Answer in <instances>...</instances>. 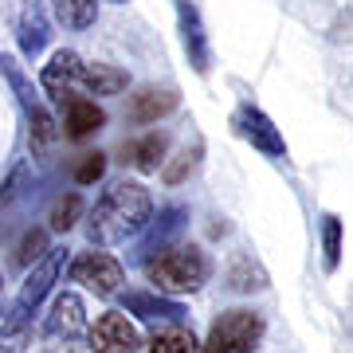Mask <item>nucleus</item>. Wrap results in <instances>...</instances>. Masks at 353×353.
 Returning <instances> with one entry per match:
<instances>
[{"instance_id": "nucleus-17", "label": "nucleus", "mask_w": 353, "mask_h": 353, "mask_svg": "<svg viewBox=\"0 0 353 353\" xmlns=\"http://www.w3.org/2000/svg\"><path fill=\"white\" fill-rule=\"evenodd\" d=\"M165 150H169V134H145L122 145V165L138 169V173H157L165 165Z\"/></svg>"}, {"instance_id": "nucleus-9", "label": "nucleus", "mask_w": 353, "mask_h": 353, "mask_svg": "<svg viewBox=\"0 0 353 353\" xmlns=\"http://www.w3.org/2000/svg\"><path fill=\"white\" fill-rule=\"evenodd\" d=\"M67 252H71V248H51V252L28 271L24 287H20V294H16V306H20L24 314H36L39 303H43V299L51 294V287L59 283V275H63V267H67Z\"/></svg>"}, {"instance_id": "nucleus-6", "label": "nucleus", "mask_w": 353, "mask_h": 353, "mask_svg": "<svg viewBox=\"0 0 353 353\" xmlns=\"http://www.w3.org/2000/svg\"><path fill=\"white\" fill-rule=\"evenodd\" d=\"M232 130H236L252 150L271 157V161H283V157H287V138H283V130H279L255 102H240V106L232 110Z\"/></svg>"}, {"instance_id": "nucleus-18", "label": "nucleus", "mask_w": 353, "mask_h": 353, "mask_svg": "<svg viewBox=\"0 0 353 353\" xmlns=\"http://www.w3.org/2000/svg\"><path fill=\"white\" fill-rule=\"evenodd\" d=\"M32 345V314H24L20 306L0 303V353H28Z\"/></svg>"}, {"instance_id": "nucleus-24", "label": "nucleus", "mask_w": 353, "mask_h": 353, "mask_svg": "<svg viewBox=\"0 0 353 353\" xmlns=\"http://www.w3.org/2000/svg\"><path fill=\"white\" fill-rule=\"evenodd\" d=\"M201 153H204V145H201V141H192V145H185V150L176 153V161L169 165V169H165V185H181V181H185V176L192 173V165L201 161Z\"/></svg>"}, {"instance_id": "nucleus-11", "label": "nucleus", "mask_w": 353, "mask_h": 353, "mask_svg": "<svg viewBox=\"0 0 353 353\" xmlns=\"http://www.w3.org/2000/svg\"><path fill=\"white\" fill-rule=\"evenodd\" d=\"M176 24H181V43H185V55L196 75H208L212 67V43H208V32L201 24V12L192 0H176Z\"/></svg>"}, {"instance_id": "nucleus-14", "label": "nucleus", "mask_w": 353, "mask_h": 353, "mask_svg": "<svg viewBox=\"0 0 353 353\" xmlns=\"http://www.w3.org/2000/svg\"><path fill=\"white\" fill-rule=\"evenodd\" d=\"M48 12H43V0H24L20 4V16H16V43L28 59H36L39 51L48 48Z\"/></svg>"}, {"instance_id": "nucleus-12", "label": "nucleus", "mask_w": 353, "mask_h": 353, "mask_svg": "<svg viewBox=\"0 0 353 353\" xmlns=\"http://www.w3.org/2000/svg\"><path fill=\"white\" fill-rule=\"evenodd\" d=\"M118 299H122V310L141 318V322H173V326H181V318H185V306L176 299L157 294V290H122Z\"/></svg>"}, {"instance_id": "nucleus-20", "label": "nucleus", "mask_w": 353, "mask_h": 353, "mask_svg": "<svg viewBox=\"0 0 353 353\" xmlns=\"http://www.w3.org/2000/svg\"><path fill=\"white\" fill-rule=\"evenodd\" d=\"M141 353H201V341L189 326H165L141 345Z\"/></svg>"}, {"instance_id": "nucleus-28", "label": "nucleus", "mask_w": 353, "mask_h": 353, "mask_svg": "<svg viewBox=\"0 0 353 353\" xmlns=\"http://www.w3.org/2000/svg\"><path fill=\"white\" fill-rule=\"evenodd\" d=\"M106 4H130V0H106Z\"/></svg>"}, {"instance_id": "nucleus-4", "label": "nucleus", "mask_w": 353, "mask_h": 353, "mask_svg": "<svg viewBox=\"0 0 353 353\" xmlns=\"http://www.w3.org/2000/svg\"><path fill=\"white\" fill-rule=\"evenodd\" d=\"M263 314H255L248 306H232L220 310V318L212 322L208 338H204L201 353H255L263 341Z\"/></svg>"}, {"instance_id": "nucleus-7", "label": "nucleus", "mask_w": 353, "mask_h": 353, "mask_svg": "<svg viewBox=\"0 0 353 353\" xmlns=\"http://www.w3.org/2000/svg\"><path fill=\"white\" fill-rule=\"evenodd\" d=\"M67 275H71V283H79V287H87V290H94V294H102V299H110V294H122L126 267L106 252H83V255H75V263L67 267Z\"/></svg>"}, {"instance_id": "nucleus-16", "label": "nucleus", "mask_w": 353, "mask_h": 353, "mask_svg": "<svg viewBox=\"0 0 353 353\" xmlns=\"http://www.w3.org/2000/svg\"><path fill=\"white\" fill-rule=\"evenodd\" d=\"M102 126H106V110L94 99H67L63 102V134L71 141L87 138V134H99Z\"/></svg>"}, {"instance_id": "nucleus-27", "label": "nucleus", "mask_w": 353, "mask_h": 353, "mask_svg": "<svg viewBox=\"0 0 353 353\" xmlns=\"http://www.w3.org/2000/svg\"><path fill=\"white\" fill-rule=\"evenodd\" d=\"M24 176H28V169H16L12 176H8V181H4V185H0V208H4V204H12L16 196H20V185H24Z\"/></svg>"}, {"instance_id": "nucleus-2", "label": "nucleus", "mask_w": 353, "mask_h": 353, "mask_svg": "<svg viewBox=\"0 0 353 353\" xmlns=\"http://www.w3.org/2000/svg\"><path fill=\"white\" fill-rule=\"evenodd\" d=\"M39 87L48 90L55 102H67V99H75V90H87V94H122L130 87V75L122 67L87 63V59H79L75 51L59 48L51 55V63L43 67Z\"/></svg>"}, {"instance_id": "nucleus-5", "label": "nucleus", "mask_w": 353, "mask_h": 353, "mask_svg": "<svg viewBox=\"0 0 353 353\" xmlns=\"http://www.w3.org/2000/svg\"><path fill=\"white\" fill-rule=\"evenodd\" d=\"M0 71H4V79L12 83V90H16V99H20V106H24V114H28V130H32V150H48L51 141L59 138V122L48 114V106H43V99L36 94V87L28 83V75L16 67V59L12 55H0Z\"/></svg>"}, {"instance_id": "nucleus-26", "label": "nucleus", "mask_w": 353, "mask_h": 353, "mask_svg": "<svg viewBox=\"0 0 353 353\" xmlns=\"http://www.w3.org/2000/svg\"><path fill=\"white\" fill-rule=\"evenodd\" d=\"M102 173H106V153H83V161L75 165V181L79 185H94V181H102Z\"/></svg>"}, {"instance_id": "nucleus-15", "label": "nucleus", "mask_w": 353, "mask_h": 353, "mask_svg": "<svg viewBox=\"0 0 353 353\" xmlns=\"http://www.w3.org/2000/svg\"><path fill=\"white\" fill-rule=\"evenodd\" d=\"M185 224H189V212H185L181 204L161 208V212H157V220H150V236L141 240V263H145L150 255L165 252V248H173V236H176V232H185Z\"/></svg>"}, {"instance_id": "nucleus-13", "label": "nucleus", "mask_w": 353, "mask_h": 353, "mask_svg": "<svg viewBox=\"0 0 353 353\" xmlns=\"http://www.w3.org/2000/svg\"><path fill=\"white\" fill-rule=\"evenodd\" d=\"M181 106V94L173 87H141L138 94H130L126 102V118L130 122H138V126H150L165 114H173Z\"/></svg>"}, {"instance_id": "nucleus-23", "label": "nucleus", "mask_w": 353, "mask_h": 353, "mask_svg": "<svg viewBox=\"0 0 353 353\" xmlns=\"http://www.w3.org/2000/svg\"><path fill=\"white\" fill-rule=\"evenodd\" d=\"M79 216H83V196L79 192H67V196H59V201L51 204V228L63 236V232H71V228L79 224Z\"/></svg>"}, {"instance_id": "nucleus-10", "label": "nucleus", "mask_w": 353, "mask_h": 353, "mask_svg": "<svg viewBox=\"0 0 353 353\" xmlns=\"http://www.w3.org/2000/svg\"><path fill=\"white\" fill-rule=\"evenodd\" d=\"M87 334V306L75 290H59L43 318V338L48 341H79Z\"/></svg>"}, {"instance_id": "nucleus-25", "label": "nucleus", "mask_w": 353, "mask_h": 353, "mask_svg": "<svg viewBox=\"0 0 353 353\" xmlns=\"http://www.w3.org/2000/svg\"><path fill=\"white\" fill-rule=\"evenodd\" d=\"M48 252H51V248H48V232H43V228H32V232H24V240H20V252H16V259H20L24 267H28V263L36 267Z\"/></svg>"}, {"instance_id": "nucleus-1", "label": "nucleus", "mask_w": 353, "mask_h": 353, "mask_svg": "<svg viewBox=\"0 0 353 353\" xmlns=\"http://www.w3.org/2000/svg\"><path fill=\"white\" fill-rule=\"evenodd\" d=\"M153 220V192L141 181H110L87 216V240L94 248H118L126 240H138Z\"/></svg>"}, {"instance_id": "nucleus-8", "label": "nucleus", "mask_w": 353, "mask_h": 353, "mask_svg": "<svg viewBox=\"0 0 353 353\" xmlns=\"http://www.w3.org/2000/svg\"><path fill=\"white\" fill-rule=\"evenodd\" d=\"M87 341H90V353H141L138 326L118 310L94 318V326L87 330Z\"/></svg>"}, {"instance_id": "nucleus-21", "label": "nucleus", "mask_w": 353, "mask_h": 353, "mask_svg": "<svg viewBox=\"0 0 353 353\" xmlns=\"http://www.w3.org/2000/svg\"><path fill=\"white\" fill-rule=\"evenodd\" d=\"M51 8H55V20L71 32H87L99 20V0H51Z\"/></svg>"}, {"instance_id": "nucleus-19", "label": "nucleus", "mask_w": 353, "mask_h": 353, "mask_svg": "<svg viewBox=\"0 0 353 353\" xmlns=\"http://www.w3.org/2000/svg\"><path fill=\"white\" fill-rule=\"evenodd\" d=\"M228 290H240V294H252V290H267V271L255 263L248 252H240L232 263H228V275H224Z\"/></svg>"}, {"instance_id": "nucleus-3", "label": "nucleus", "mask_w": 353, "mask_h": 353, "mask_svg": "<svg viewBox=\"0 0 353 353\" xmlns=\"http://www.w3.org/2000/svg\"><path fill=\"white\" fill-rule=\"evenodd\" d=\"M141 267H145V279L153 283V290L165 299L169 294H192L212 279V259L196 243H173V248L150 255Z\"/></svg>"}, {"instance_id": "nucleus-22", "label": "nucleus", "mask_w": 353, "mask_h": 353, "mask_svg": "<svg viewBox=\"0 0 353 353\" xmlns=\"http://www.w3.org/2000/svg\"><path fill=\"white\" fill-rule=\"evenodd\" d=\"M338 263H341V220L334 212H326L322 216V267L334 275Z\"/></svg>"}]
</instances>
